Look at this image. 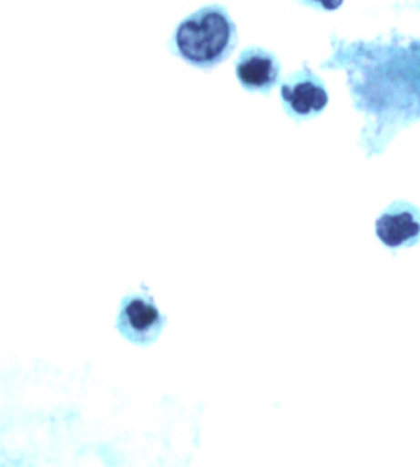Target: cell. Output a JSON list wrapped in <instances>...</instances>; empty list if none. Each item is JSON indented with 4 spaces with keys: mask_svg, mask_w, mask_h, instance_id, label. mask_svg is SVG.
Here are the masks:
<instances>
[{
    "mask_svg": "<svg viewBox=\"0 0 420 467\" xmlns=\"http://www.w3.org/2000/svg\"><path fill=\"white\" fill-rule=\"evenodd\" d=\"M162 326V316L152 298L141 295L126 298L118 316V328L132 342H150L159 336Z\"/></svg>",
    "mask_w": 420,
    "mask_h": 467,
    "instance_id": "obj_4",
    "label": "cell"
},
{
    "mask_svg": "<svg viewBox=\"0 0 420 467\" xmlns=\"http://www.w3.org/2000/svg\"><path fill=\"white\" fill-rule=\"evenodd\" d=\"M234 76L241 89L267 96L280 78V63L265 48L250 46L240 52L233 63Z\"/></svg>",
    "mask_w": 420,
    "mask_h": 467,
    "instance_id": "obj_2",
    "label": "cell"
},
{
    "mask_svg": "<svg viewBox=\"0 0 420 467\" xmlns=\"http://www.w3.org/2000/svg\"><path fill=\"white\" fill-rule=\"evenodd\" d=\"M376 234L387 248L412 247L420 240L419 210L405 202L392 203L376 221Z\"/></svg>",
    "mask_w": 420,
    "mask_h": 467,
    "instance_id": "obj_3",
    "label": "cell"
},
{
    "mask_svg": "<svg viewBox=\"0 0 420 467\" xmlns=\"http://www.w3.org/2000/svg\"><path fill=\"white\" fill-rule=\"evenodd\" d=\"M282 98L285 107L293 114L307 116L323 110L328 104L324 88L316 80L304 77H290L282 87Z\"/></svg>",
    "mask_w": 420,
    "mask_h": 467,
    "instance_id": "obj_5",
    "label": "cell"
},
{
    "mask_svg": "<svg viewBox=\"0 0 420 467\" xmlns=\"http://www.w3.org/2000/svg\"><path fill=\"white\" fill-rule=\"evenodd\" d=\"M316 2L321 3L327 10H334L341 6L343 0H316Z\"/></svg>",
    "mask_w": 420,
    "mask_h": 467,
    "instance_id": "obj_6",
    "label": "cell"
},
{
    "mask_svg": "<svg viewBox=\"0 0 420 467\" xmlns=\"http://www.w3.org/2000/svg\"><path fill=\"white\" fill-rule=\"evenodd\" d=\"M238 29L220 3L194 10L177 23L168 38V52L195 71L210 73L232 57Z\"/></svg>",
    "mask_w": 420,
    "mask_h": 467,
    "instance_id": "obj_1",
    "label": "cell"
}]
</instances>
